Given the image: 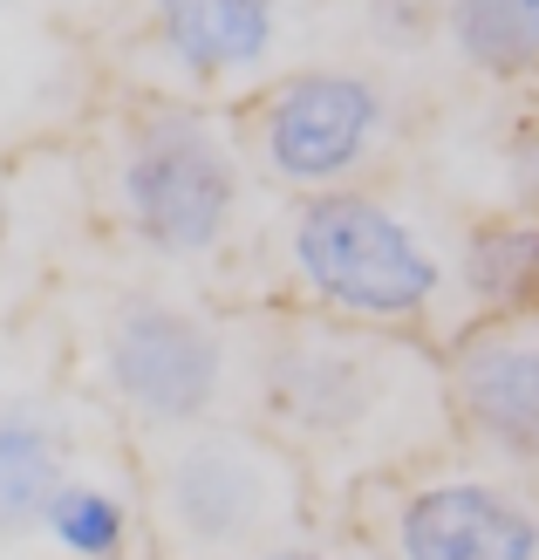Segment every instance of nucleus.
Segmentation results:
<instances>
[{
  "instance_id": "f257e3e1",
  "label": "nucleus",
  "mask_w": 539,
  "mask_h": 560,
  "mask_svg": "<svg viewBox=\"0 0 539 560\" xmlns=\"http://www.w3.org/2000/svg\"><path fill=\"white\" fill-rule=\"evenodd\" d=\"M75 164L96 233L117 254L206 280L219 294H233L225 273L260 267L273 219H260L267 185L253 178L239 117H225L219 103H191L151 82L96 90L75 130Z\"/></svg>"
},
{
  "instance_id": "f03ea898",
  "label": "nucleus",
  "mask_w": 539,
  "mask_h": 560,
  "mask_svg": "<svg viewBox=\"0 0 539 560\" xmlns=\"http://www.w3.org/2000/svg\"><path fill=\"white\" fill-rule=\"evenodd\" d=\"M253 424H267L315 471L321 513H349L362 486L458 452L444 342L389 335L260 301V376Z\"/></svg>"
},
{
  "instance_id": "7ed1b4c3",
  "label": "nucleus",
  "mask_w": 539,
  "mask_h": 560,
  "mask_svg": "<svg viewBox=\"0 0 539 560\" xmlns=\"http://www.w3.org/2000/svg\"><path fill=\"white\" fill-rule=\"evenodd\" d=\"M48 301L82 389L130 431V444L253 417L260 301H233L117 246L96 267L75 260Z\"/></svg>"
},
{
  "instance_id": "20e7f679",
  "label": "nucleus",
  "mask_w": 539,
  "mask_h": 560,
  "mask_svg": "<svg viewBox=\"0 0 539 560\" xmlns=\"http://www.w3.org/2000/svg\"><path fill=\"white\" fill-rule=\"evenodd\" d=\"M260 280L273 307L389 328V335H444L465 328L458 294V226H437L396 185H349L321 199H280L267 219Z\"/></svg>"
},
{
  "instance_id": "39448f33",
  "label": "nucleus",
  "mask_w": 539,
  "mask_h": 560,
  "mask_svg": "<svg viewBox=\"0 0 539 560\" xmlns=\"http://www.w3.org/2000/svg\"><path fill=\"white\" fill-rule=\"evenodd\" d=\"M137 486H144L151 560H267L328 526L315 471L253 417L144 438Z\"/></svg>"
},
{
  "instance_id": "423d86ee",
  "label": "nucleus",
  "mask_w": 539,
  "mask_h": 560,
  "mask_svg": "<svg viewBox=\"0 0 539 560\" xmlns=\"http://www.w3.org/2000/svg\"><path fill=\"white\" fill-rule=\"evenodd\" d=\"M130 452V431L82 389L55 301L0 328V560H55L62 499Z\"/></svg>"
},
{
  "instance_id": "0eeeda50",
  "label": "nucleus",
  "mask_w": 539,
  "mask_h": 560,
  "mask_svg": "<svg viewBox=\"0 0 539 560\" xmlns=\"http://www.w3.org/2000/svg\"><path fill=\"white\" fill-rule=\"evenodd\" d=\"M233 117L267 199H321V191L376 185L417 124L403 82L362 55H301Z\"/></svg>"
},
{
  "instance_id": "6e6552de",
  "label": "nucleus",
  "mask_w": 539,
  "mask_h": 560,
  "mask_svg": "<svg viewBox=\"0 0 539 560\" xmlns=\"http://www.w3.org/2000/svg\"><path fill=\"white\" fill-rule=\"evenodd\" d=\"M368 560H539V471L444 452L362 486L335 520Z\"/></svg>"
},
{
  "instance_id": "1a4fd4ad",
  "label": "nucleus",
  "mask_w": 539,
  "mask_h": 560,
  "mask_svg": "<svg viewBox=\"0 0 539 560\" xmlns=\"http://www.w3.org/2000/svg\"><path fill=\"white\" fill-rule=\"evenodd\" d=\"M151 90L239 109L294 69V0H130Z\"/></svg>"
},
{
  "instance_id": "9d476101",
  "label": "nucleus",
  "mask_w": 539,
  "mask_h": 560,
  "mask_svg": "<svg viewBox=\"0 0 539 560\" xmlns=\"http://www.w3.org/2000/svg\"><path fill=\"white\" fill-rule=\"evenodd\" d=\"M444 383L465 452L539 471V307L478 315L444 335Z\"/></svg>"
},
{
  "instance_id": "9b49d317",
  "label": "nucleus",
  "mask_w": 539,
  "mask_h": 560,
  "mask_svg": "<svg viewBox=\"0 0 539 560\" xmlns=\"http://www.w3.org/2000/svg\"><path fill=\"white\" fill-rule=\"evenodd\" d=\"M69 219L96 226L82 191L75 144H27L0 151V328L42 307L75 260H69Z\"/></svg>"
},
{
  "instance_id": "f8f14e48",
  "label": "nucleus",
  "mask_w": 539,
  "mask_h": 560,
  "mask_svg": "<svg viewBox=\"0 0 539 560\" xmlns=\"http://www.w3.org/2000/svg\"><path fill=\"white\" fill-rule=\"evenodd\" d=\"M75 0H0V151L55 144L62 117H90Z\"/></svg>"
},
{
  "instance_id": "ddd939ff",
  "label": "nucleus",
  "mask_w": 539,
  "mask_h": 560,
  "mask_svg": "<svg viewBox=\"0 0 539 560\" xmlns=\"http://www.w3.org/2000/svg\"><path fill=\"white\" fill-rule=\"evenodd\" d=\"M458 294L465 322L539 307V212L492 206L458 219Z\"/></svg>"
},
{
  "instance_id": "4468645a",
  "label": "nucleus",
  "mask_w": 539,
  "mask_h": 560,
  "mask_svg": "<svg viewBox=\"0 0 539 560\" xmlns=\"http://www.w3.org/2000/svg\"><path fill=\"white\" fill-rule=\"evenodd\" d=\"M437 55L485 90H539V0H444Z\"/></svg>"
},
{
  "instance_id": "2eb2a0df",
  "label": "nucleus",
  "mask_w": 539,
  "mask_h": 560,
  "mask_svg": "<svg viewBox=\"0 0 539 560\" xmlns=\"http://www.w3.org/2000/svg\"><path fill=\"white\" fill-rule=\"evenodd\" d=\"M505 206L539 212V103L505 130Z\"/></svg>"
},
{
  "instance_id": "dca6fc26",
  "label": "nucleus",
  "mask_w": 539,
  "mask_h": 560,
  "mask_svg": "<svg viewBox=\"0 0 539 560\" xmlns=\"http://www.w3.org/2000/svg\"><path fill=\"white\" fill-rule=\"evenodd\" d=\"M267 560H368V553H362V540L349 534V526H315V534L288 540L280 553H267Z\"/></svg>"
},
{
  "instance_id": "f3484780",
  "label": "nucleus",
  "mask_w": 539,
  "mask_h": 560,
  "mask_svg": "<svg viewBox=\"0 0 539 560\" xmlns=\"http://www.w3.org/2000/svg\"><path fill=\"white\" fill-rule=\"evenodd\" d=\"M75 14H82V27H90V8H82V0H75Z\"/></svg>"
}]
</instances>
